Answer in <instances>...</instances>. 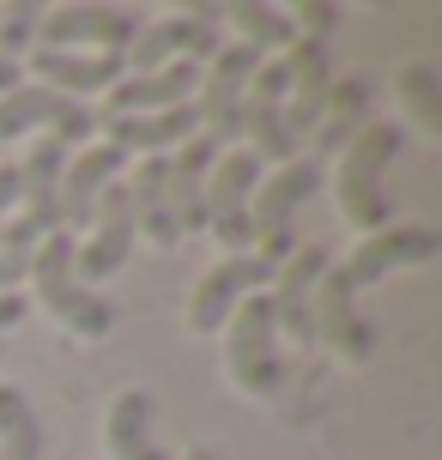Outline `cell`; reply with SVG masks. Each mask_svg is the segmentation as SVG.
<instances>
[{"mask_svg": "<svg viewBox=\"0 0 442 460\" xmlns=\"http://www.w3.org/2000/svg\"><path fill=\"white\" fill-rule=\"evenodd\" d=\"M103 139L128 152V158H170L182 139L200 134V121H194V103L182 110H158V115H116V121H97Z\"/></svg>", "mask_w": 442, "mask_h": 460, "instance_id": "20", "label": "cell"}, {"mask_svg": "<svg viewBox=\"0 0 442 460\" xmlns=\"http://www.w3.org/2000/svg\"><path fill=\"white\" fill-rule=\"evenodd\" d=\"M24 315H31V303H24L19 291H13V297H0V333H13V327H19Z\"/></svg>", "mask_w": 442, "mask_h": 460, "instance_id": "31", "label": "cell"}, {"mask_svg": "<svg viewBox=\"0 0 442 460\" xmlns=\"http://www.w3.org/2000/svg\"><path fill=\"white\" fill-rule=\"evenodd\" d=\"M267 55H255L249 43H225L200 67V92H194V121L200 134L225 152V146H243V97H249V79Z\"/></svg>", "mask_w": 442, "mask_h": 460, "instance_id": "6", "label": "cell"}, {"mask_svg": "<svg viewBox=\"0 0 442 460\" xmlns=\"http://www.w3.org/2000/svg\"><path fill=\"white\" fill-rule=\"evenodd\" d=\"M225 376L236 394L249 400H273L285 388V358H279V322H273V303L267 291L243 297L225 322Z\"/></svg>", "mask_w": 442, "mask_h": 460, "instance_id": "3", "label": "cell"}, {"mask_svg": "<svg viewBox=\"0 0 442 460\" xmlns=\"http://www.w3.org/2000/svg\"><path fill=\"white\" fill-rule=\"evenodd\" d=\"M212 236H218V249H225V254H255V225H249V212H243V218H225V225H212Z\"/></svg>", "mask_w": 442, "mask_h": 460, "instance_id": "29", "label": "cell"}, {"mask_svg": "<svg viewBox=\"0 0 442 460\" xmlns=\"http://www.w3.org/2000/svg\"><path fill=\"white\" fill-rule=\"evenodd\" d=\"M225 13V31H236L231 43H249L255 55H285L297 43L291 31V13L285 6H267V0H236V6H218Z\"/></svg>", "mask_w": 442, "mask_h": 460, "instance_id": "24", "label": "cell"}, {"mask_svg": "<svg viewBox=\"0 0 442 460\" xmlns=\"http://www.w3.org/2000/svg\"><path fill=\"white\" fill-rule=\"evenodd\" d=\"M37 24H43V6H31V0H19V6H0V55L24 67V55L37 49Z\"/></svg>", "mask_w": 442, "mask_h": 460, "instance_id": "27", "label": "cell"}, {"mask_svg": "<svg viewBox=\"0 0 442 460\" xmlns=\"http://www.w3.org/2000/svg\"><path fill=\"white\" fill-rule=\"evenodd\" d=\"M261 170H267V164H261L249 146H225V152L212 158V170H207V230L249 212V194H255Z\"/></svg>", "mask_w": 442, "mask_h": 460, "instance_id": "22", "label": "cell"}, {"mask_svg": "<svg viewBox=\"0 0 442 460\" xmlns=\"http://www.w3.org/2000/svg\"><path fill=\"white\" fill-rule=\"evenodd\" d=\"M19 212V164H0V218Z\"/></svg>", "mask_w": 442, "mask_h": 460, "instance_id": "30", "label": "cell"}, {"mask_svg": "<svg viewBox=\"0 0 442 460\" xmlns=\"http://www.w3.org/2000/svg\"><path fill=\"white\" fill-rule=\"evenodd\" d=\"M194 92H200V67H188V61L158 67V73H128V79H116V85L103 92V115H97V121L182 110V103H194Z\"/></svg>", "mask_w": 442, "mask_h": 460, "instance_id": "17", "label": "cell"}, {"mask_svg": "<svg viewBox=\"0 0 442 460\" xmlns=\"http://www.w3.org/2000/svg\"><path fill=\"white\" fill-rule=\"evenodd\" d=\"M103 455L110 460H164L158 448V400L146 388H121L103 406Z\"/></svg>", "mask_w": 442, "mask_h": 460, "instance_id": "19", "label": "cell"}, {"mask_svg": "<svg viewBox=\"0 0 442 460\" xmlns=\"http://www.w3.org/2000/svg\"><path fill=\"white\" fill-rule=\"evenodd\" d=\"M43 134L79 152V146H92V134H97V110L24 79V85H13V92L0 97V146H13V139H43Z\"/></svg>", "mask_w": 442, "mask_h": 460, "instance_id": "7", "label": "cell"}, {"mask_svg": "<svg viewBox=\"0 0 442 460\" xmlns=\"http://www.w3.org/2000/svg\"><path fill=\"white\" fill-rule=\"evenodd\" d=\"M243 146L255 152L261 164H291L297 146H291V128H285V61L267 55L249 79V97H243Z\"/></svg>", "mask_w": 442, "mask_h": 460, "instance_id": "12", "label": "cell"}, {"mask_svg": "<svg viewBox=\"0 0 442 460\" xmlns=\"http://www.w3.org/2000/svg\"><path fill=\"white\" fill-rule=\"evenodd\" d=\"M31 297L43 303V315L73 340H110L116 333V309L103 291H92L73 273V230H49L37 254H31Z\"/></svg>", "mask_w": 442, "mask_h": 460, "instance_id": "2", "label": "cell"}, {"mask_svg": "<svg viewBox=\"0 0 442 460\" xmlns=\"http://www.w3.org/2000/svg\"><path fill=\"white\" fill-rule=\"evenodd\" d=\"M370 97L376 85L364 73H346V79H333V92H327V110H322V128H315V146H322V158H340L351 139L370 128ZM315 158V164H322Z\"/></svg>", "mask_w": 442, "mask_h": 460, "instance_id": "23", "label": "cell"}, {"mask_svg": "<svg viewBox=\"0 0 442 460\" xmlns=\"http://www.w3.org/2000/svg\"><path fill=\"white\" fill-rule=\"evenodd\" d=\"M273 261H261V254H218L207 273L194 279V291H188V333H225L231 322V309L243 297H255L273 285Z\"/></svg>", "mask_w": 442, "mask_h": 460, "instance_id": "10", "label": "cell"}, {"mask_svg": "<svg viewBox=\"0 0 442 460\" xmlns=\"http://www.w3.org/2000/svg\"><path fill=\"white\" fill-rule=\"evenodd\" d=\"M285 61V128H291V146L309 139L322 128V110H327V92H333V55L327 43H291L279 55Z\"/></svg>", "mask_w": 442, "mask_h": 460, "instance_id": "15", "label": "cell"}, {"mask_svg": "<svg viewBox=\"0 0 442 460\" xmlns=\"http://www.w3.org/2000/svg\"><path fill=\"white\" fill-rule=\"evenodd\" d=\"M309 327H315V340H327L346 364H370V327H364V315H358V291H351L346 279H340V267H327L322 285H315V309H309Z\"/></svg>", "mask_w": 442, "mask_h": 460, "instance_id": "18", "label": "cell"}, {"mask_svg": "<svg viewBox=\"0 0 442 460\" xmlns=\"http://www.w3.org/2000/svg\"><path fill=\"white\" fill-rule=\"evenodd\" d=\"M24 79L73 97V103H92L97 92L128 79V61L121 55H85V49H31L24 55Z\"/></svg>", "mask_w": 442, "mask_h": 460, "instance_id": "14", "label": "cell"}, {"mask_svg": "<svg viewBox=\"0 0 442 460\" xmlns=\"http://www.w3.org/2000/svg\"><path fill=\"white\" fill-rule=\"evenodd\" d=\"M327 267H333L327 243H309V249H297V254H291V261L279 267V273H273V285H267V303H273L279 340L291 333L297 345H315L309 309H315V285H322V273H327Z\"/></svg>", "mask_w": 442, "mask_h": 460, "instance_id": "16", "label": "cell"}, {"mask_svg": "<svg viewBox=\"0 0 442 460\" xmlns=\"http://www.w3.org/2000/svg\"><path fill=\"white\" fill-rule=\"evenodd\" d=\"M182 460H218V448H188Z\"/></svg>", "mask_w": 442, "mask_h": 460, "instance_id": "33", "label": "cell"}, {"mask_svg": "<svg viewBox=\"0 0 442 460\" xmlns=\"http://www.w3.org/2000/svg\"><path fill=\"white\" fill-rule=\"evenodd\" d=\"M437 254H442L437 225H388V230L358 236V249L340 261V279H346L351 291H370V285H382V279H394V273H412V267L437 261Z\"/></svg>", "mask_w": 442, "mask_h": 460, "instance_id": "9", "label": "cell"}, {"mask_svg": "<svg viewBox=\"0 0 442 460\" xmlns=\"http://www.w3.org/2000/svg\"><path fill=\"white\" fill-rule=\"evenodd\" d=\"M140 13L128 6H103V0H67V6H43L37 24V49H85V55H128L140 37Z\"/></svg>", "mask_w": 442, "mask_h": 460, "instance_id": "8", "label": "cell"}, {"mask_svg": "<svg viewBox=\"0 0 442 460\" xmlns=\"http://www.w3.org/2000/svg\"><path fill=\"white\" fill-rule=\"evenodd\" d=\"M340 19H346V13H340L333 0H303L297 13H291V31H297V43H327V37L340 31Z\"/></svg>", "mask_w": 442, "mask_h": 460, "instance_id": "28", "label": "cell"}, {"mask_svg": "<svg viewBox=\"0 0 442 460\" xmlns=\"http://www.w3.org/2000/svg\"><path fill=\"white\" fill-rule=\"evenodd\" d=\"M400 152H406V128H400V121H370V128L340 152V164H333V200H340V218H346L358 236L394 225L388 170L400 164Z\"/></svg>", "mask_w": 442, "mask_h": 460, "instance_id": "1", "label": "cell"}, {"mask_svg": "<svg viewBox=\"0 0 442 460\" xmlns=\"http://www.w3.org/2000/svg\"><path fill=\"white\" fill-rule=\"evenodd\" d=\"M322 188V164L315 158H291V164H273V170H261L255 194H249V225H255V254L261 261H273L285 267L297 243H291V218L297 207Z\"/></svg>", "mask_w": 442, "mask_h": 460, "instance_id": "4", "label": "cell"}, {"mask_svg": "<svg viewBox=\"0 0 442 460\" xmlns=\"http://www.w3.org/2000/svg\"><path fill=\"white\" fill-rule=\"evenodd\" d=\"M218 158V146L207 134L182 139L170 152V212H176V230H207V170Z\"/></svg>", "mask_w": 442, "mask_h": 460, "instance_id": "21", "label": "cell"}, {"mask_svg": "<svg viewBox=\"0 0 442 460\" xmlns=\"http://www.w3.org/2000/svg\"><path fill=\"white\" fill-rule=\"evenodd\" d=\"M231 43L225 37V13L218 6H182V13H170V19H152L140 24V37L128 43V73H158V67H207L218 49Z\"/></svg>", "mask_w": 442, "mask_h": 460, "instance_id": "5", "label": "cell"}, {"mask_svg": "<svg viewBox=\"0 0 442 460\" xmlns=\"http://www.w3.org/2000/svg\"><path fill=\"white\" fill-rule=\"evenodd\" d=\"M134 212H128V188H110L103 200H97V218H92V230L85 236H73V273L85 279V285H103L110 273H121L128 267V254H134Z\"/></svg>", "mask_w": 442, "mask_h": 460, "instance_id": "11", "label": "cell"}, {"mask_svg": "<svg viewBox=\"0 0 442 460\" xmlns=\"http://www.w3.org/2000/svg\"><path fill=\"white\" fill-rule=\"evenodd\" d=\"M394 97H400V128H412V134H442V73L430 67V61L400 67Z\"/></svg>", "mask_w": 442, "mask_h": 460, "instance_id": "25", "label": "cell"}, {"mask_svg": "<svg viewBox=\"0 0 442 460\" xmlns=\"http://www.w3.org/2000/svg\"><path fill=\"white\" fill-rule=\"evenodd\" d=\"M13 85H24V67H19V61H6V55H0V97L13 92Z\"/></svg>", "mask_w": 442, "mask_h": 460, "instance_id": "32", "label": "cell"}, {"mask_svg": "<svg viewBox=\"0 0 442 460\" xmlns=\"http://www.w3.org/2000/svg\"><path fill=\"white\" fill-rule=\"evenodd\" d=\"M121 170H128V152H116L110 139H92V146H79L61 170V194H55V207H61V230H92L97 218V200L121 182Z\"/></svg>", "mask_w": 442, "mask_h": 460, "instance_id": "13", "label": "cell"}, {"mask_svg": "<svg viewBox=\"0 0 442 460\" xmlns=\"http://www.w3.org/2000/svg\"><path fill=\"white\" fill-rule=\"evenodd\" d=\"M0 460H43V418L13 382H0Z\"/></svg>", "mask_w": 442, "mask_h": 460, "instance_id": "26", "label": "cell"}]
</instances>
